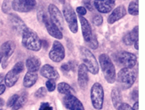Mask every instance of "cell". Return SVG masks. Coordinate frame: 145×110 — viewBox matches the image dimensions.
I'll use <instances>...</instances> for the list:
<instances>
[{"instance_id":"obj_1","label":"cell","mask_w":145,"mask_h":110,"mask_svg":"<svg viewBox=\"0 0 145 110\" xmlns=\"http://www.w3.org/2000/svg\"><path fill=\"white\" fill-rule=\"evenodd\" d=\"M99 65L102 69L104 79L108 83L113 84L116 81V73L115 66L110 57L106 53H102L99 56Z\"/></svg>"},{"instance_id":"obj_2","label":"cell","mask_w":145,"mask_h":110,"mask_svg":"<svg viewBox=\"0 0 145 110\" xmlns=\"http://www.w3.org/2000/svg\"><path fill=\"white\" fill-rule=\"evenodd\" d=\"M22 44L28 50L38 52L42 48V41L32 29L26 27L22 33Z\"/></svg>"},{"instance_id":"obj_3","label":"cell","mask_w":145,"mask_h":110,"mask_svg":"<svg viewBox=\"0 0 145 110\" xmlns=\"http://www.w3.org/2000/svg\"><path fill=\"white\" fill-rule=\"evenodd\" d=\"M137 80V74L132 68H126L123 67L122 69L118 72L116 77V80L117 81L119 87L123 90L129 89L133 86Z\"/></svg>"},{"instance_id":"obj_4","label":"cell","mask_w":145,"mask_h":110,"mask_svg":"<svg viewBox=\"0 0 145 110\" xmlns=\"http://www.w3.org/2000/svg\"><path fill=\"white\" fill-rule=\"evenodd\" d=\"M79 20H80V23H81L82 34H83L85 44L88 46V47L91 49H97L98 41H97V36L92 32V29H91V26L89 21L85 18L80 17V16H79Z\"/></svg>"},{"instance_id":"obj_5","label":"cell","mask_w":145,"mask_h":110,"mask_svg":"<svg viewBox=\"0 0 145 110\" xmlns=\"http://www.w3.org/2000/svg\"><path fill=\"white\" fill-rule=\"evenodd\" d=\"M80 55L83 60V64L87 67L88 71L92 74H97L99 72V65L97 61L95 55L88 48L84 46L80 47Z\"/></svg>"},{"instance_id":"obj_6","label":"cell","mask_w":145,"mask_h":110,"mask_svg":"<svg viewBox=\"0 0 145 110\" xmlns=\"http://www.w3.org/2000/svg\"><path fill=\"white\" fill-rule=\"evenodd\" d=\"M90 101L92 107L96 110H102L103 107L104 101V91L103 86L96 82L90 88Z\"/></svg>"},{"instance_id":"obj_7","label":"cell","mask_w":145,"mask_h":110,"mask_svg":"<svg viewBox=\"0 0 145 110\" xmlns=\"http://www.w3.org/2000/svg\"><path fill=\"white\" fill-rule=\"evenodd\" d=\"M63 17L67 22L69 29L72 33H76L78 32V24H77V17L76 12L72 9L71 5H65L63 9Z\"/></svg>"},{"instance_id":"obj_8","label":"cell","mask_w":145,"mask_h":110,"mask_svg":"<svg viewBox=\"0 0 145 110\" xmlns=\"http://www.w3.org/2000/svg\"><path fill=\"white\" fill-rule=\"evenodd\" d=\"M116 61L120 66L126 68H133L137 62V58L134 53L126 51L118 52L116 55Z\"/></svg>"},{"instance_id":"obj_9","label":"cell","mask_w":145,"mask_h":110,"mask_svg":"<svg viewBox=\"0 0 145 110\" xmlns=\"http://www.w3.org/2000/svg\"><path fill=\"white\" fill-rule=\"evenodd\" d=\"M49 57L50 59L56 63H59L63 60L65 57V49L60 41L56 40L53 42L52 45V48L49 52Z\"/></svg>"},{"instance_id":"obj_10","label":"cell","mask_w":145,"mask_h":110,"mask_svg":"<svg viewBox=\"0 0 145 110\" xmlns=\"http://www.w3.org/2000/svg\"><path fill=\"white\" fill-rule=\"evenodd\" d=\"M42 23L44 24L45 25V28L48 32V33L51 36L57 39H62L63 38V32L62 31L58 28L57 25H55L53 22H52L50 19V17L47 16V14L44 17L43 20H42Z\"/></svg>"},{"instance_id":"obj_11","label":"cell","mask_w":145,"mask_h":110,"mask_svg":"<svg viewBox=\"0 0 145 110\" xmlns=\"http://www.w3.org/2000/svg\"><path fill=\"white\" fill-rule=\"evenodd\" d=\"M50 19L55 25H57V27L61 30L63 29V13L60 11V10L53 4H50L48 7Z\"/></svg>"},{"instance_id":"obj_12","label":"cell","mask_w":145,"mask_h":110,"mask_svg":"<svg viewBox=\"0 0 145 110\" xmlns=\"http://www.w3.org/2000/svg\"><path fill=\"white\" fill-rule=\"evenodd\" d=\"M15 48H16L15 43L10 40L6 41V42H5L1 46H0V52H1L3 55V60H2L3 68H5L7 66L8 60L11 57L13 52H14Z\"/></svg>"},{"instance_id":"obj_13","label":"cell","mask_w":145,"mask_h":110,"mask_svg":"<svg viewBox=\"0 0 145 110\" xmlns=\"http://www.w3.org/2000/svg\"><path fill=\"white\" fill-rule=\"evenodd\" d=\"M63 103L69 110H85L81 101L77 99L74 94L65 95L63 99Z\"/></svg>"},{"instance_id":"obj_14","label":"cell","mask_w":145,"mask_h":110,"mask_svg":"<svg viewBox=\"0 0 145 110\" xmlns=\"http://www.w3.org/2000/svg\"><path fill=\"white\" fill-rule=\"evenodd\" d=\"M9 22H10V25L12 26V29L18 34H22L24 30L27 27L25 23L22 20V19L20 17H18L16 14H13V13H10Z\"/></svg>"},{"instance_id":"obj_15","label":"cell","mask_w":145,"mask_h":110,"mask_svg":"<svg viewBox=\"0 0 145 110\" xmlns=\"http://www.w3.org/2000/svg\"><path fill=\"white\" fill-rule=\"evenodd\" d=\"M93 5L100 13H109L115 6V0H95Z\"/></svg>"},{"instance_id":"obj_16","label":"cell","mask_w":145,"mask_h":110,"mask_svg":"<svg viewBox=\"0 0 145 110\" xmlns=\"http://www.w3.org/2000/svg\"><path fill=\"white\" fill-rule=\"evenodd\" d=\"M88 73H89V71L87 69V67L84 64H81L78 66V67H77V82H78L79 87L83 89H85L88 85V81H89Z\"/></svg>"},{"instance_id":"obj_17","label":"cell","mask_w":145,"mask_h":110,"mask_svg":"<svg viewBox=\"0 0 145 110\" xmlns=\"http://www.w3.org/2000/svg\"><path fill=\"white\" fill-rule=\"evenodd\" d=\"M40 74L44 78H46L48 80H57L59 78V74L56 70V68L49 64L44 65L40 68Z\"/></svg>"},{"instance_id":"obj_18","label":"cell","mask_w":145,"mask_h":110,"mask_svg":"<svg viewBox=\"0 0 145 110\" xmlns=\"http://www.w3.org/2000/svg\"><path fill=\"white\" fill-rule=\"evenodd\" d=\"M126 13H127V11L123 5H119V6L116 7L108 18V23L110 25L116 23V21L123 19L126 15Z\"/></svg>"},{"instance_id":"obj_19","label":"cell","mask_w":145,"mask_h":110,"mask_svg":"<svg viewBox=\"0 0 145 110\" xmlns=\"http://www.w3.org/2000/svg\"><path fill=\"white\" fill-rule=\"evenodd\" d=\"M25 66H26V68L28 69V72H36L37 73L39 69H40L41 61L38 58L31 56L26 60Z\"/></svg>"},{"instance_id":"obj_20","label":"cell","mask_w":145,"mask_h":110,"mask_svg":"<svg viewBox=\"0 0 145 110\" xmlns=\"http://www.w3.org/2000/svg\"><path fill=\"white\" fill-rule=\"evenodd\" d=\"M137 39H138V26L137 25L135 26L131 32L124 35L123 41L126 46H131L134 44V42Z\"/></svg>"},{"instance_id":"obj_21","label":"cell","mask_w":145,"mask_h":110,"mask_svg":"<svg viewBox=\"0 0 145 110\" xmlns=\"http://www.w3.org/2000/svg\"><path fill=\"white\" fill-rule=\"evenodd\" d=\"M19 74H17L15 71H13L12 69L10 70L6 75L5 76V85L7 87H12L13 86H15V84L18 82V79H19Z\"/></svg>"},{"instance_id":"obj_22","label":"cell","mask_w":145,"mask_h":110,"mask_svg":"<svg viewBox=\"0 0 145 110\" xmlns=\"http://www.w3.org/2000/svg\"><path fill=\"white\" fill-rule=\"evenodd\" d=\"M38 75L36 72H27L24 77V86L26 88H30L36 84Z\"/></svg>"},{"instance_id":"obj_23","label":"cell","mask_w":145,"mask_h":110,"mask_svg":"<svg viewBox=\"0 0 145 110\" xmlns=\"http://www.w3.org/2000/svg\"><path fill=\"white\" fill-rule=\"evenodd\" d=\"M111 101H112L113 107L116 109H117L118 107H119V106L123 103L121 91L119 90L118 87H115L111 91Z\"/></svg>"},{"instance_id":"obj_24","label":"cell","mask_w":145,"mask_h":110,"mask_svg":"<svg viewBox=\"0 0 145 110\" xmlns=\"http://www.w3.org/2000/svg\"><path fill=\"white\" fill-rule=\"evenodd\" d=\"M57 91L59 93L64 94V95H68V94H73L74 93V89L68 84L66 82H61L57 87Z\"/></svg>"},{"instance_id":"obj_25","label":"cell","mask_w":145,"mask_h":110,"mask_svg":"<svg viewBox=\"0 0 145 110\" xmlns=\"http://www.w3.org/2000/svg\"><path fill=\"white\" fill-rule=\"evenodd\" d=\"M11 5H12L13 10L18 12H29L32 11V9H31L30 7L26 6L25 5L21 3L19 0H13L11 2Z\"/></svg>"},{"instance_id":"obj_26","label":"cell","mask_w":145,"mask_h":110,"mask_svg":"<svg viewBox=\"0 0 145 110\" xmlns=\"http://www.w3.org/2000/svg\"><path fill=\"white\" fill-rule=\"evenodd\" d=\"M76 69V61H69L68 63L63 64L61 66L62 72H63L64 74H66L71 73V72L75 73Z\"/></svg>"},{"instance_id":"obj_27","label":"cell","mask_w":145,"mask_h":110,"mask_svg":"<svg viewBox=\"0 0 145 110\" xmlns=\"http://www.w3.org/2000/svg\"><path fill=\"white\" fill-rule=\"evenodd\" d=\"M128 11L130 15L132 16H137L139 13L138 10V1L137 0H134V1H131L129 5Z\"/></svg>"},{"instance_id":"obj_28","label":"cell","mask_w":145,"mask_h":110,"mask_svg":"<svg viewBox=\"0 0 145 110\" xmlns=\"http://www.w3.org/2000/svg\"><path fill=\"white\" fill-rule=\"evenodd\" d=\"M25 101H26V96L25 95H22V96H19L18 101H16L15 105L12 107V110H18L20 109L25 103Z\"/></svg>"},{"instance_id":"obj_29","label":"cell","mask_w":145,"mask_h":110,"mask_svg":"<svg viewBox=\"0 0 145 110\" xmlns=\"http://www.w3.org/2000/svg\"><path fill=\"white\" fill-rule=\"evenodd\" d=\"M12 5H11V1L10 0H4L2 4V11L4 13H7L10 14L11 11Z\"/></svg>"},{"instance_id":"obj_30","label":"cell","mask_w":145,"mask_h":110,"mask_svg":"<svg viewBox=\"0 0 145 110\" xmlns=\"http://www.w3.org/2000/svg\"><path fill=\"white\" fill-rule=\"evenodd\" d=\"M57 87V85H56V82L55 80H48L46 82H45V88L47 91L49 92H53Z\"/></svg>"},{"instance_id":"obj_31","label":"cell","mask_w":145,"mask_h":110,"mask_svg":"<svg viewBox=\"0 0 145 110\" xmlns=\"http://www.w3.org/2000/svg\"><path fill=\"white\" fill-rule=\"evenodd\" d=\"M24 62H22V61H19V62H17L15 65H14V66L12 67V70L13 71H15L17 74H21L23 71H24Z\"/></svg>"},{"instance_id":"obj_32","label":"cell","mask_w":145,"mask_h":110,"mask_svg":"<svg viewBox=\"0 0 145 110\" xmlns=\"http://www.w3.org/2000/svg\"><path fill=\"white\" fill-rule=\"evenodd\" d=\"M46 94H47L46 88L44 87H39L35 92V97H37V98H44Z\"/></svg>"},{"instance_id":"obj_33","label":"cell","mask_w":145,"mask_h":110,"mask_svg":"<svg viewBox=\"0 0 145 110\" xmlns=\"http://www.w3.org/2000/svg\"><path fill=\"white\" fill-rule=\"evenodd\" d=\"M18 97H19V95L18 94H16V93L11 95L10 97V99L8 100V101H7V107H12L13 106L15 105V103L18 101Z\"/></svg>"},{"instance_id":"obj_34","label":"cell","mask_w":145,"mask_h":110,"mask_svg":"<svg viewBox=\"0 0 145 110\" xmlns=\"http://www.w3.org/2000/svg\"><path fill=\"white\" fill-rule=\"evenodd\" d=\"M92 22H93V24L95 25L99 26V25H101L103 24V17L100 14H97V15L93 16V18H92Z\"/></svg>"},{"instance_id":"obj_35","label":"cell","mask_w":145,"mask_h":110,"mask_svg":"<svg viewBox=\"0 0 145 110\" xmlns=\"http://www.w3.org/2000/svg\"><path fill=\"white\" fill-rule=\"evenodd\" d=\"M21 3H23L24 5H25L26 6L30 7L31 9H34L36 5H37V2L36 0H19Z\"/></svg>"},{"instance_id":"obj_36","label":"cell","mask_w":145,"mask_h":110,"mask_svg":"<svg viewBox=\"0 0 145 110\" xmlns=\"http://www.w3.org/2000/svg\"><path fill=\"white\" fill-rule=\"evenodd\" d=\"M83 4H84V6H85L84 8L90 11H92L94 10V5H93V2L91 1V0H84L83 1Z\"/></svg>"},{"instance_id":"obj_37","label":"cell","mask_w":145,"mask_h":110,"mask_svg":"<svg viewBox=\"0 0 145 110\" xmlns=\"http://www.w3.org/2000/svg\"><path fill=\"white\" fill-rule=\"evenodd\" d=\"M38 110H53V107L50 102H42L39 106Z\"/></svg>"},{"instance_id":"obj_38","label":"cell","mask_w":145,"mask_h":110,"mask_svg":"<svg viewBox=\"0 0 145 110\" xmlns=\"http://www.w3.org/2000/svg\"><path fill=\"white\" fill-rule=\"evenodd\" d=\"M76 13L80 17H84L86 14V13H87V10L84 6H78L76 9Z\"/></svg>"},{"instance_id":"obj_39","label":"cell","mask_w":145,"mask_h":110,"mask_svg":"<svg viewBox=\"0 0 145 110\" xmlns=\"http://www.w3.org/2000/svg\"><path fill=\"white\" fill-rule=\"evenodd\" d=\"M117 110H134L132 108V107L129 106V104L128 103H122L119 107L117 108Z\"/></svg>"},{"instance_id":"obj_40","label":"cell","mask_w":145,"mask_h":110,"mask_svg":"<svg viewBox=\"0 0 145 110\" xmlns=\"http://www.w3.org/2000/svg\"><path fill=\"white\" fill-rule=\"evenodd\" d=\"M131 96H132V99L137 101V99H138V90L137 89H134L132 93H131Z\"/></svg>"},{"instance_id":"obj_41","label":"cell","mask_w":145,"mask_h":110,"mask_svg":"<svg viewBox=\"0 0 145 110\" xmlns=\"http://www.w3.org/2000/svg\"><path fill=\"white\" fill-rule=\"evenodd\" d=\"M6 90V86L4 84H0V95H2Z\"/></svg>"},{"instance_id":"obj_42","label":"cell","mask_w":145,"mask_h":110,"mask_svg":"<svg viewBox=\"0 0 145 110\" xmlns=\"http://www.w3.org/2000/svg\"><path fill=\"white\" fill-rule=\"evenodd\" d=\"M132 108H133L134 110H138V108H139V102H138V101H137L135 102V104H134V106L132 107Z\"/></svg>"},{"instance_id":"obj_43","label":"cell","mask_w":145,"mask_h":110,"mask_svg":"<svg viewBox=\"0 0 145 110\" xmlns=\"http://www.w3.org/2000/svg\"><path fill=\"white\" fill-rule=\"evenodd\" d=\"M138 39H137L136 41H135V42H134V46H135V49L136 50H138L139 49V45H138Z\"/></svg>"},{"instance_id":"obj_44","label":"cell","mask_w":145,"mask_h":110,"mask_svg":"<svg viewBox=\"0 0 145 110\" xmlns=\"http://www.w3.org/2000/svg\"><path fill=\"white\" fill-rule=\"evenodd\" d=\"M5 80V75L3 74H0V84Z\"/></svg>"},{"instance_id":"obj_45","label":"cell","mask_w":145,"mask_h":110,"mask_svg":"<svg viewBox=\"0 0 145 110\" xmlns=\"http://www.w3.org/2000/svg\"><path fill=\"white\" fill-rule=\"evenodd\" d=\"M4 104H5V101L2 98H0V107H2Z\"/></svg>"},{"instance_id":"obj_46","label":"cell","mask_w":145,"mask_h":110,"mask_svg":"<svg viewBox=\"0 0 145 110\" xmlns=\"http://www.w3.org/2000/svg\"><path fill=\"white\" fill-rule=\"evenodd\" d=\"M2 60H3V55H2L1 52H0V63L2 62Z\"/></svg>"},{"instance_id":"obj_47","label":"cell","mask_w":145,"mask_h":110,"mask_svg":"<svg viewBox=\"0 0 145 110\" xmlns=\"http://www.w3.org/2000/svg\"><path fill=\"white\" fill-rule=\"evenodd\" d=\"M59 2H60L61 4H64V2H65V0H59Z\"/></svg>"},{"instance_id":"obj_48","label":"cell","mask_w":145,"mask_h":110,"mask_svg":"<svg viewBox=\"0 0 145 110\" xmlns=\"http://www.w3.org/2000/svg\"><path fill=\"white\" fill-rule=\"evenodd\" d=\"M0 110H3V109H0Z\"/></svg>"}]
</instances>
